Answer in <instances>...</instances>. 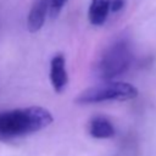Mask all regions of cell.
I'll list each match as a JSON object with an SVG mask.
<instances>
[{"label":"cell","instance_id":"6da1fadb","mask_svg":"<svg viewBox=\"0 0 156 156\" xmlns=\"http://www.w3.org/2000/svg\"><path fill=\"white\" fill-rule=\"evenodd\" d=\"M54 121L51 112L41 106H29L0 112V136H23L39 132Z\"/></svg>","mask_w":156,"mask_h":156},{"label":"cell","instance_id":"7a4b0ae2","mask_svg":"<svg viewBox=\"0 0 156 156\" xmlns=\"http://www.w3.org/2000/svg\"><path fill=\"white\" fill-rule=\"evenodd\" d=\"M132 60L133 55L129 45L123 40H118L105 49L96 60L94 73L100 79L111 80L123 74L130 66Z\"/></svg>","mask_w":156,"mask_h":156},{"label":"cell","instance_id":"3957f363","mask_svg":"<svg viewBox=\"0 0 156 156\" xmlns=\"http://www.w3.org/2000/svg\"><path fill=\"white\" fill-rule=\"evenodd\" d=\"M138 89L126 82H106L82 91L76 102L80 105L98 104L104 101H126L136 98Z\"/></svg>","mask_w":156,"mask_h":156},{"label":"cell","instance_id":"277c9868","mask_svg":"<svg viewBox=\"0 0 156 156\" xmlns=\"http://www.w3.org/2000/svg\"><path fill=\"white\" fill-rule=\"evenodd\" d=\"M50 80L52 88L56 93H61L68 82L67 72H66V62L65 57L61 54L55 55L50 62Z\"/></svg>","mask_w":156,"mask_h":156},{"label":"cell","instance_id":"5b68a950","mask_svg":"<svg viewBox=\"0 0 156 156\" xmlns=\"http://www.w3.org/2000/svg\"><path fill=\"white\" fill-rule=\"evenodd\" d=\"M49 10H50V0H35L27 17V28L29 32L35 33L41 29L46 15L49 13Z\"/></svg>","mask_w":156,"mask_h":156},{"label":"cell","instance_id":"8992f818","mask_svg":"<svg viewBox=\"0 0 156 156\" xmlns=\"http://www.w3.org/2000/svg\"><path fill=\"white\" fill-rule=\"evenodd\" d=\"M89 133L96 139H108L115 135V127L106 117L96 116L90 119Z\"/></svg>","mask_w":156,"mask_h":156},{"label":"cell","instance_id":"52a82bcc","mask_svg":"<svg viewBox=\"0 0 156 156\" xmlns=\"http://www.w3.org/2000/svg\"><path fill=\"white\" fill-rule=\"evenodd\" d=\"M108 12H110L108 0H91L88 10L89 22L94 26H102L107 20Z\"/></svg>","mask_w":156,"mask_h":156},{"label":"cell","instance_id":"ba28073f","mask_svg":"<svg viewBox=\"0 0 156 156\" xmlns=\"http://www.w3.org/2000/svg\"><path fill=\"white\" fill-rule=\"evenodd\" d=\"M67 0H50V10H49V16L51 18H55L56 16H58V13L61 12L62 7L65 6Z\"/></svg>","mask_w":156,"mask_h":156},{"label":"cell","instance_id":"9c48e42d","mask_svg":"<svg viewBox=\"0 0 156 156\" xmlns=\"http://www.w3.org/2000/svg\"><path fill=\"white\" fill-rule=\"evenodd\" d=\"M108 2H110V11L118 12L124 7L126 0H108Z\"/></svg>","mask_w":156,"mask_h":156}]
</instances>
